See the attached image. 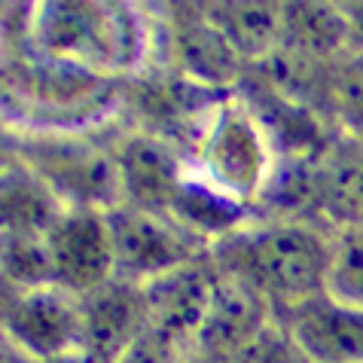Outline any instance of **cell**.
Listing matches in <instances>:
<instances>
[{
    "label": "cell",
    "instance_id": "obj_1",
    "mask_svg": "<svg viewBox=\"0 0 363 363\" xmlns=\"http://www.w3.org/2000/svg\"><path fill=\"white\" fill-rule=\"evenodd\" d=\"M107 83L159 67V16L144 0H40L31 49Z\"/></svg>",
    "mask_w": 363,
    "mask_h": 363
},
{
    "label": "cell",
    "instance_id": "obj_2",
    "mask_svg": "<svg viewBox=\"0 0 363 363\" xmlns=\"http://www.w3.org/2000/svg\"><path fill=\"white\" fill-rule=\"evenodd\" d=\"M333 235L308 217H272L247 223L211 247L217 266L254 290L269 311L284 318L327 294Z\"/></svg>",
    "mask_w": 363,
    "mask_h": 363
},
{
    "label": "cell",
    "instance_id": "obj_3",
    "mask_svg": "<svg viewBox=\"0 0 363 363\" xmlns=\"http://www.w3.org/2000/svg\"><path fill=\"white\" fill-rule=\"evenodd\" d=\"M125 107V83H107L37 52L4 58V113L18 132L92 135Z\"/></svg>",
    "mask_w": 363,
    "mask_h": 363
},
{
    "label": "cell",
    "instance_id": "obj_4",
    "mask_svg": "<svg viewBox=\"0 0 363 363\" xmlns=\"http://www.w3.org/2000/svg\"><path fill=\"white\" fill-rule=\"evenodd\" d=\"M189 165L220 196L245 211H257L281 174V159L263 119L238 92L211 107L189 147Z\"/></svg>",
    "mask_w": 363,
    "mask_h": 363
},
{
    "label": "cell",
    "instance_id": "obj_5",
    "mask_svg": "<svg viewBox=\"0 0 363 363\" xmlns=\"http://www.w3.org/2000/svg\"><path fill=\"white\" fill-rule=\"evenodd\" d=\"M6 153L25 162L67 208L119 205V174L110 147L74 132H6Z\"/></svg>",
    "mask_w": 363,
    "mask_h": 363
},
{
    "label": "cell",
    "instance_id": "obj_6",
    "mask_svg": "<svg viewBox=\"0 0 363 363\" xmlns=\"http://www.w3.org/2000/svg\"><path fill=\"white\" fill-rule=\"evenodd\" d=\"M159 67L211 92H235L247 65L205 18L196 0H159Z\"/></svg>",
    "mask_w": 363,
    "mask_h": 363
},
{
    "label": "cell",
    "instance_id": "obj_7",
    "mask_svg": "<svg viewBox=\"0 0 363 363\" xmlns=\"http://www.w3.org/2000/svg\"><path fill=\"white\" fill-rule=\"evenodd\" d=\"M6 348L34 363H65L83 357V311L79 299L62 287H4Z\"/></svg>",
    "mask_w": 363,
    "mask_h": 363
},
{
    "label": "cell",
    "instance_id": "obj_8",
    "mask_svg": "<svg viewBox=\"0 0 363 363\" xmlns=\"http://www.w3.org/2000/svg\"><path fill=\"white\" fill-rule=\"evenodd\" d=\"M116 247V278L132 284H153L171 272L196 263L211 250L159 211L116 205L107 211Z\"/></svg>",
    "mask_w": 363,
    "mask_h": 363
},
{
    "label": "cell",
    "instance_id": "obj_9",
    "mask_svg": "<svg viewBox=\"0 0 363 363\" xmlns=\"http://www.w3.org/2000/svg\"><path fill=\"white\" fill-rule=\"evenodd\" d=\"M52 284L83 299L116 278L110 217L101 208H67L46 235Z\"/></svg>",
    "mask_w": 363,
    "mask_h": 363
},
{
    "label": "cell",
    "instance_id": "obj_10",
    "mask_svg": "<svg viewBox=\"0 0 363 363\" xmlns=\"http://www.w3.org/2000/svg\"><path fill=\"white\" fill-rule=\"evenodd\" d=\"M119 174V205L165 214L189 171V156L147 128H128L110 147Z\"/></svg>",
    "mask_w": 363,
    "mask_h": 363
},
{
    "label": "cell",
    "instance_id": "obj_11",
    "mask_svg": "<svg viewBox=\"0 0 363 363\" xmlns=\"http://www.w3.org/2000/svg\"><path fill=\"white\" fill-rule=\"evenodd\" d=\"M83 311V357L89 363H119L123 354L150 330L147 287L113 278L79 299Z\"/></svg>",
    "mask_w": 363,
    "mask_h": 363
},
{
    "label": "cell",
    "instance_id": "obj_12",
    "mask_svg": "<svg viewBox=\"0 0 363 363\" xmlns=\"http://www.w3.org/2000/svg\"><path fill=\"white\" fill-rule=\"evenodd\" d=\"M302 363H363V311L330 294L278 318Z\"/></svg>",
    "mask_w": 363,
    "mask_h": 363
},
{
    "label": "cell",
    "instance_id": "obj_13",
    "mask_svg": "<svg viewBox=\"0 0 363 363\" xmlns=\"http://www.w3.org/2000/svg\"><path fill=\"white\" fill-rule=\"evenodd\" d=\"M281 49L278 52L333 65L351 52V25L342 9L324 0H278Z\"/></svg>",
    "mask_w": 363,
    "mask_h": 363
},
{
    "label": "cell",
    "instance_id": "obj_14",
    "mask_svg": "<svg viewBox=\"0 0 363 363\" xmlns=\"http://www.w3.org/2000/svg\"><path fill=\"white\" fill-rule=\"evenodd\" d=\"M196 4L247 67L269 62L281 49L278 0H196Z\"/></svg>",
    "mask_w": 363,
    "mask_h": 363
},
{
    "label": "cell",
    "instance_id": "obj_15",
    "mask_svg": "<svg viewBox=\"0 0 363 363\" xmlns=\"http://www.w3.org/2000/svg\"><path fill=\"white\" fill-rule=\"evenodd\" d=\"M67 205L40 180L25 162L6 153L4 177H0V214L4 235L46 238L62 220Z\"/></svg>",
    "mask_w": 363,
    "mask_h": 363
},
{
    "label": "cell",
    "instance_id": "obj_16",
    "mask_svg": "<svg viewBox=\"0 0 363 363\" xmlns=\"http://www.w3.org/2000/svg\"><path fill=\"white\" fill-rule=\"evenodd\" d=\"M315 208L342 226L363 223V138L342 135L318 159Z\"/></svg>",
    "mask_w": 363,
    "mask_h": 363
},
{
    "label": "cell",
    "instance_id": "obj_17",
    "mask_svg": "<svg viewBox=\"0 0 363 363\" xmlns=\"http://www.w3.org/2000/svg\"><path fill=\"white\" fill-rule=\"evenodd\" d=\"M327 294L363 311V223L333 232Z\"/></svg>",
    "mask_w": 363,
    "mask_h": 363
},
{
    "label": "cell",
    "instance_id": "obj_18",
    "mask_svg": "<svg viewBox=\"0 0 363 363\" xmlns=\"http://www.w3.org/2000/svg\"><path fill=\"white\" fill-rule=\"evenodd\" d=\"M330 116L342 125V135L363 138V49H351L333 65Z\"/></svg>",
    "mask_w": 363,
    "mask_h": 363
},
{
    "label": "cell",
    "instance_id": "obj_19",
    "mask_svg": "<svg viewBox=\"0 0 363 363\" xmlns=\"http://www.w3.org/2000/svg\"><path fill=\"white\" fill-rule=\"evenodd\" d=\"M4 287L28 290L52 284V266H49L46 238H22L4 235Z\"/></svg>",
    "mask_w": 363,
    "mask_h": 363
},
{
    "label": "cell",
    "instance_id": "obj_20",
    "mask_svg": "<svg viewBox=\"0 0 363 363\" xmlns=\"http://www.w3.org/2000/svg\"><path fill=\"white\" fill-rule=\"evenodd\" d=\"M229 357H220V354H211V351H201L199 348V354H180V360L177 363H226Z\"/></svg>",
    "mask_w": 363,
    "mask_h": 363
},
{
    "label": "cell",
    "instance_id": "obj_21",
    "mask_svg": "<svg viewBox=\"0 0 363 363\" xmlns=\"http://www.w3.org/2000/svg\"><path fill=\"white\" fill-rule=\"evenodd\" d=\"M324 4H330V6L342 9V13H345V16H354L357 9H363V0H324Z\"/></svg>",
    "mask_w": 363,
    "mask_h": 363
},
{
    "label": "cell",
    "instance_id": "obj_22",
    "mask_svg": "<svg viewBox=\"0 0 363 363\" xmlns=\"http://www.w3.org/2000/svg\"><path fill=\"white\" fill-rule=\"evenodd\" d=\"M144 4H150V6H156V4H159V0H144Z\"/></svg>",
    "mask_w": 363,
    "mask_h": 363
}]
</instances>
